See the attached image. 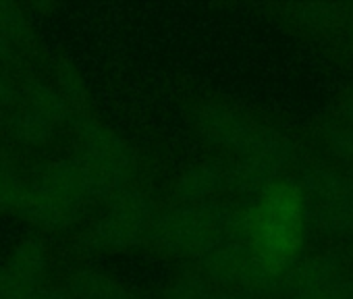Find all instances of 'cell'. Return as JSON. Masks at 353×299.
<instances>
[{"label": "cell", "instance_id": "cell-8", "mask_svg": "<svg viewBox=\"0 0 353 299\" xmlns=\"http://www.w3.org/2000/svg\"><path fill=\"white\" fill-rule=\"evenodd\" d=\"M310 156L353 177V127L322 114L310 129Z\"/></svg>", "mask_w": 353, "mask_h": 299}, {"label": "cell", "instance_id": "cell-17", "mask_svg": "<svg viewBox=\"0 0 353 299\" xmlns=\"http://www.w3.org/2000/svg\"><path fill=\"white\" fill-rule=\"evenodd\" d=\"M210 299H248L243 293H237V291H229V293H212Z\"/></svg>", "mask_w": 353, "mask_h": 299}, {"label": "cell", "instance_id": "cell-14", "mask_svg": "<svg viewBox=\"0 0 353 299\" xmlns=\"http://www.w3.org/2000/svg\"><path fill=\"white\" fill-rule=\"evenodd\" d=\"M23 187L26 183L19 181V177L13 173L9 163L0 156V210L19 212Z\"/></svg>", "mask_w": 353, "mask_h": 299}, {"label": "cell", "instance_id": "cell-5", "mask_svg": "<svg viewBox=\"0 0 353 299\" xmlns=\"http://www.w3.org/2000/svg\"><path fill=\"white\" fill-rule=\"evenodd\" d=\"M81 156L77 158L94 198L108 200L125 189L131 175V152L119 135L110 129L88 121L79 127Z\"/></svg>", "mask_w": 353, "mask_h": 299}, {"label": "cell", "instance_id": "cell-9", "mask_svg": "<svg viewBox=\"0 0 353 299\" xmlns=\"http://www.w3.org/2000/svg\"><path fill=\"white\" fill-rule=\"evenodd\" d=\"M225 183H227V173L219 165L214 163L196 165L176 183V196L185 204L200 206L206 204L212 196H216Z\"/></svg>", "mask_w": 353, "mask_h": 299}, {"label": "cell", "instance_id": "cell-4", "mask_svg": "<svg viewBox=\"0 0 353 299\" xmlns=\"http://www.w3.org/2000/svg\"><path fill=\"white\" fill-rule=\"evenodd\" d=\"M295 181L305 196L310 223L318 220L330 235L353 243V177L307 156Z\"/></svg>", "mask_w": 353, "mask_h": 299}, {"label": "cell", "instance_id": "cell-3", "mask_svg": "<svg viewBox=\"0 0 353 299\" xmlns=\"http://www.w3.org/2000/svg\"><path fill=\"white\" fill-rule=\"evenodd\" d=\"M295 38L324 61L353 69V3H303L281 7Z\"/></svg>", "mask_w": 353, "mask_h": 299}, {"label": "cell", "instance_id": "cell-16", "mask_svg": "<svg viewBox=\"0 0 353 299\" xmlns=\"http://www.w3.org/2000/svg\"><path fill=\"white\" fill-rule=\"evenodd\" d=\"M326 114L347 123L353 127V81H349L347 85L339 87L332 98H330V104L326 108Z\"/></svg>", "mask_w": 353, "mask_h": 299}, {"label": "cell", "instance_id": "cell-10", "mask_svg": "<svg viewBox=\"0 0 353 299\" xmlns=\"http://www.w3.org/2000/svg\"><path fill=\"white\" fill-rule=\"evenodd\" d=\"M54 123L48 121L44 114H40L38 110L26 106L23 110L15 112L9 121V133L21 141V143H30V145H40L44 141H48L54 135Z\"/></svg>", "mask_w": 353, "mask_h": 299}, {"label": "cell", "instance_id": "cell-7", "mask_svg": "<svg viewBox=\"0 0 353 299\" xmlns=\"http://www.w3.org/2000/svg\"><path fill=\"white\" fill-rule=\"evenodd\" d=\"M214 229V206H176L156 216L150 237L154 243L176 258L200 256Z\"/></svg>", "mask_w": 353, "mask_h": 299}, {"label": "cell", "instance_id": "cell-1", "mask_svg": "<svg viewBox=\"0 0 353 299\" xmlns=\"http://www.w3.org/2000/svg\"><path fill=\"white\" fill-rule=\"evenodd\" d=\"M248 241L260 272L274 280L295 268L310 231V210L295 179H281L245 208Z\"/></svg>", "mask_w": 353, "mask_h": 299}, {"label": "cell", "instance_id": "cell-11", "mask_svg": "<svg viewBox=\"0 0 353 299\" xmlns=\"http://www.w3.org/2000/svg\"><path fill=\"white\" fill-rule=\"evenodd\" d=\"M28 106L44 114L54 125L67 121V116L71 114V106L65 100V96L44 81L28 83Z\"/></svg>", "mask_w": 353, "mask_h": 299}, {"label": "cell", "instance_id": "cell-13", "mask_svg": "<svg viewBox=\"0 0 353 299\" xmlns=\"http://www.w3.org/2000/svg\"><path fill=\"white\" fill-rule=\"evenodd\" d=\"M9 270H13L17 276H21L23 280L32 282V285H42V278H44V270H46V258H44V251L40 247V243L36 241H30L26 245H21L11 264L7 266Z\"/></svg>", "mask_w": 353, "mask_h": 299}, {"label": "cell", "instance_id": "cell-12", "mask_svg": "<svg viewBox=\"0 0 353 299\" xmlns=\"http://www.w3.org/2000/svg\"><path fill=\"white\" fill-rule=\"evenodd\" d=\"M75 299H131V295L114 280L98 272H81L73 280Z\"/></svg>", "mask_w": 353, "mask_h": 299}, {"label": "cell", "instance_id": "cell-2", "mask_svg": "<svg viewBox=\"0 0 353 299\" xmlns=\"http://www.w3.org/2000/svg\"><path fill=\"white\" fill-rule=\"evenodd\" d=\"M94 192L75 161L46 165L32 183H26L19 214L50 229H63L81 218Z\"/></svg>", "mask_w": 353, "mask_h": 299}, {"label": "cell", "instance_id": "cell-6", "mask_svg": "<svg viewBox=\"0 0 353 299\" xmlns=\"http://www.w3.org/2000/svg\"><path fill=\"white\" fill-rule=\"evenodd\" d=\"M106 202V212L94 227V239L100 247L125 249L150 237L156 212L145 196L123 189Z\"/></svg>", "mask_w": 353, "mask_h": 299}, {"label": "cell", "instance_id": "cell-15", "mask_svg": "<svg viewBox=\"0 0 353 299\" xmlns=\"http://www.w3.org/2000/svg\"><path fill=\"white\" fill-rule=\"evenodd\" d=\"M214 291L210 289V285L198 276H185L179 278L168 291L166 299H210Z\"/></svg>", "mask_w": 353, "mask_h": 299}]
</instances>
